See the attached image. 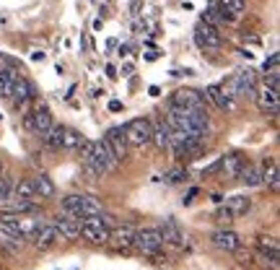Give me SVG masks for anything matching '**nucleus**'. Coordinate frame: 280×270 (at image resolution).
Instances as JSON below:
<instances>
[{
    "label": "nucleus",
    "instance_id": "nucleus-24",
    "mask_svg": "<svg viewBox=\"0 0 280 270\" xmlns=\"http://www.w3.org/2000/svg\"><path fill=\"white\" fill-rule=\"evenodd\" d=\"M11 198L16 200H34V185H31V179H19V185H13V195Z\"/></svg>",
    "mask_w": 280,
    "mask_h": 270
},
{
    "label": "nucleus",
    "instance_id": "nucleus-10",
    "mask_svg": "<svg viewBox=\"0 0 280 270\" xmlns=\"http://www.w3.org/2000/svg\"><path fill=\"white\" fill-rule=\"evenodd\" d=\"M254 99H257V107L264 114H277L280 112V88L262 83L259 91H254Z\"/></svg>",
    "mask_w": 280,
    "mask_h": 270
},
{
    "label": "nucleus",
    "instance_id": "nucleus-38",
    "mask_svg": "<svg viewBox=\"0 0 280 270\" xmlns=\"http://www.w3.org/2000/svg\"><path fill=\"white\" fill-rule=\"evenodd\" d=\"M122 76H132V70H135V63H130V60H127V63H122Z\"/></svg>",
    "mask_w": 280,
    "mask_h": 270
},
{
    "label": "nucleus",
    "instance_id": "nucleus-28",
    "mask_svg": "<svg viewBox=\"0 0 280 270\" xmlns=\"http://www.w3.org/2000/svg\"><path fill=\"white\" fill-rule=\"evenodd\" d=\"M83 141H86V138H83L78 130H73V127H65V130H62V148H78Z\"/></svg>",
    "mask_w": 280,
    "mask_h": 270
},
{
    "label": "nucleus",
    "instance_id": "nucleus-6",
    "mask_svg": "<svg viewBox=\"0 0 280 270\" xmlns=\"http://www.w3.org/2000/svg\"><path fill=\"white\" fill-rule=\"evenodd\" d=\"M132 247L140 254H146V257H159V252L164 249V239H161L159 229H140V231H135Z\"/></svg>",
    "mask_w": 280,
    "mask_h": 270
},
{
    "label": "nucleus",
    "instance_id": "nucleus-16",
    "mask_svg": "<svg viewBox=\"0 0 280 270\" xmlns=\"http://www.w3.org/2000/svg\"><path fill=\"white\" fill-rule=\"evenodd\" d=\"M31 239H34V244H37V249H52L57 242H60V231H57V226H55V223H44V226L34 234V236H31Z\"/></svg>",
    "mask_w": 280,
    "mask_h": 270
},
{
    "label": "nucleus",
    "instance_id": "nucleus-8",
    "mask_svg": "<svg viewBox=\"0 0 280 270\" xmlns=\"http://www.w3.org/2000/svg\"><path fill=\"white\" fill-rule=\"evenodd\" d=\"M228 83H231V91H233L236 99L239 96H254V91H257V73L252 68H241V70H236L228 78Z\"/></svg>",
    "mask_w": 280,
    "mask_h": 270
},
{
    "label": "nucleus",
    "instance_id": "nucleus-39",
    "mask_svg": "<svg viewBox=\"0 0 280 270\" xmlns=\"http://www.w3.org/2000/svg\"><path fill=\"white\" fill-rule=\"evenodd\" d=\"M124 107H122V101L119 99H112V101H109V112H122Z\"/></svg>",
    "mask_w": 280,
    "mask_h": 270
},
{
    "label": "nucleus",
    "instance_id": "nucleus-31",
    "mask_svg": "<svg viewBox=\"0 0 280 270\" xmlns=\"http://www.w3.org/2000/svg\"><path fill=\"white\" fill-rule=\"evenodd\" d=\"M239 177L244 179V185H246V187H259V185H262V172L254 169V167H249V164H246V169H244Z\"/></svg>",
    "mask_w": 280,
    "mask_h": 270
},
{
    "label": "nucleus",
    "instance_id": "nucleus-18",
    "mask_svg": "<svg viewBox=\"0 0 280 270\" xmlns=\"http://www.w3.org/2000/svg\"><path fill=\"white\" fill-rule=\"evenodd\" d=\"M161 239H164V244H174V247H184V234L179 229V223L174 218H166L161 223V229H159Z\"/></svg>",
    "mask_w": 280,
    "mask_h": 270
},
{
    "label": "nucleus",
    "instance_id": "nucleus-26",
    "mask_svg": "<svg viewBox=\"0 0 280 270\" xmlns=\"http://www.w3.org/2000/svg\"><path fill=\"white\" fill-rule=\"evenodd\" d=\"M44 226V221L37 218L34 213H31V218H19V229H21V236H34L39 229Z\"/></svg>",
    "mask_w": 280,
    "mask_h": 270
},
{
    "label": "nucleus",
    "instance_id": "nucleus-5",
    "mask_svg": "<svg viewBox=\"0 0 280 270\" xmlns=\"http://www.w3.org/2000/svg\"><path fill=\"white\" fill-rule=\"evenodd\" d=\"M122 130H124V138H127V146H135V148L148 146L151 135H153V125H151V119H146V117L130 119L127 125H122Z\"/></svg>",
    "mask_w": 280,
    "mask_h": 270
},
{
    "label": "nucleus",
    "instance_id": "nucleus-13",
    "mask_svg": "<svg viewBox=\"0 0 280 270\" xmlns=\"http://www.w3.org/2000/svg\"><path fill=\"white\" fill-rule=\"evenodd\" d=\"M246 156L244 154H239V151H231V154H226V156H221L218 159V172H223L226 177H239L244 169H246Z\"/></svg>",
    "mask_w": 280,
    "mask_h": 270
},
{
    "label": "nucleus",
    "instance_id": "nucleus-11",
    "mask_svg": "<svg viewBox=\"0 0 280 270\" xmlns=\"http://www.w3.org/2000/svg\"><path fill=\"white\" fill-rule=\"evenodd\" d=\"M101 141L106 143L109 151L114 154V159H117V161H122L124 156H127V151H130L127 138H124V130H122V127H109V130H106V135H104Z\"/></svg>",
    "mask_w": 280,
    "mask_h": 270
},
{
    "label": "nucleus",
    "instance_id": "nucleus-37",
    "mask_svg": "<svg viewBox=\"0 0 280 270\" xmlns=\"http://www.w3.org/2000/svg\"><path fill=\"white\" fill-rule=\"evenodd\" d=\"M31 60H34V63H44V60H47V52H42V50H31Z\"/></svg>",
    "mask_w": 280,
    "mask_h": 270
},
{
    "label": "nucleus",
    "instance_id": "nucleus-3",
    "mask_svg": "<svg viewBox=\"0 0 280 270\" xmlns=\"http://www.w3.org/2000/svg\"><path fill=\"white\" fill-rule=\"evenodd\" d=\"M62 213L75 216V218H86V216H99L101 205L91 198V195H68L62 200Z\"/></svg>",
    "mask_w": 280,
    "mask_h": 270
},
{
    "label": "nucleus",
    "instance_id": "nucleus-32",
    "mask_svg": "<svg viewBox=\"0 0 280 270\" xmlns=\"http://www.w3.org/2000/svg\"><path fill=\"white\" fill-rule=\"evenodd\" d=\"M215 3H221V8L231 11L233 16H241V13L246 11V0H215Z\"/></svg>",
    "mask_w": 280,
    "mask_h": 270
},
{
    "label": "nucleus",
    "instance_id": "nucleus-45",
    "mask_svg": "<svg viewBox=\"0 0 280 270\" xmlns=\"http://www.w3.org/2000/svg\"><path fill=\"white\" fill-rule=\"evenodd\" d=\"M0 122H3V114H0Z\"/></svg>",
    "mask_w": 280,
    "mask_h": 270
},
{
    "label": "nucleus",
    "instance_id": "nucleus-36",
    "mask_svg": "<svg viewBox=\"0 0 280 270\" xmlns=\"http://www.w3.org/2000/svg\"><path fill=\"white\" fill-rule=\"evenodd\" d=\"M215 218H218V221H226V223H228V221H233V211H231V208L226 205V208H221V211L215 213Z\"/></svg>",
    "mask_w": 280,
    "mask_h": 270
},
{
    "label": "nucleus",
    "instance_id": "nucleus-22",
    "mask_svg": "<svg viewBox=\"0 0 280 270\" xmlns=\"http://www.w3.org/2000/svg\"><path fill=\"white\" fill-rule=\"evenodd\" d=\"M171 132H174V130L169 127V122H166V119H161V122L153 127L151 141H153L156 146H159V148H169V143H171Z\"/></svg>",
    "mask_w": 280,
    "mask_h": 270
},
{
    "label": "nucleus",
    "instance_id": "nucleus-35",
    "mask_svg": "<svg viewBox=\"0 0 280 270\" xmlns=\"http://www.w3.org/2000/svg\"><path fill=\"white\" fill-rule=\"evenodd\" d=\"M187 179V172L184 169H171L169 172V182H184Z\"/></svg>",
    "mask_w": 280,
    "mask_h": 270
},
{
    "label": "nucleus",
    "instance_id": "nucleus-12",
    "mask_svg": "<svg viewBox=\"0 0 280 270\" xmlns=\"http://www.w3.org/2000/svg\"><path fill=\"white\" fill-rule=\"evenodd\" d=\"M169 107H179V109H205V101H202V94L192 91V88H179L171 96Z\"/></svg>",
    "mask_w": 280,
    "mask_h": 270
},
{
    "label": "nucleus",
    "instance_id": "nucleus-1",
    "mask_svg": "<svg viewBox=\"0 0 280 270\" xmlns=\"http://www.w3.org/2000/svg\"><path fill=\"white\" fill-rule=\"evenodd\" d=\"M166 122H169L171 130L200 132V135H208V127H210L205 109H179V107H169Z\"/></svg>",
    "mask_w": 280,
    "mask_h": 270
},
{
    "label": "nucleus",
    "instance_id": "nucleus-42",
    "mask_svg": "<svg viewBox=\"0 0 280 270\" xmlns=\"http://www.w3.org/2000/svg\"><path fill=\"white\" fill-rule=\"evenodd\" d=\"M106 76H109V78H117L119 73H117V68H114V65H106Z\"/></svg>",
    "mask_w": 280,
    "mask_h": 270
},
{
    "label": "nucleus",
    "instance_id": "nucleus-30",
    "mask_svg": "<svg viewBox=\"0 0 280 270\" xmlns=\"http://www.w3.org/2000/svg\"><path fill=\"white\" fill-rule=\"evenodd\" d=\"M257 249H259V252H267V254H280L277 239H275V236H267V234H262V236L257 239Z\"/></svg>",
    "mask_w": 280,
    "mask_h": 270
},
{
    "label": "nucleus",
    "instance_id": "nucleus-17",
    "mask_svg": "<svg viewBox=\"0 0 280 270\" xmlns=\"http://www.w3.org/2000/svg\"><path fill=\"white\" fill-rule=\"evenodd\" d=\"M205 99H210L215 107L223 109V112H231V109H233V101H236L221 83H218V86H208V88H205Z\"/></svg>",
    "mask_w": 280,
    "mask_h": 270
},
{
    "label": "nucleus",
    "instance_id": "nucleus-21",
    "mask_svg": "<svg viewBox=\"0 0 280 270\" xmlns=\"http://www.w3.org/2000/svg\"><path fill=\"white\" fill-rule=\"evenodd\" d=\"M31 185H34V195L37 198H52L55 195V182L47 174H37V177H31Z\"/></svg>",
    "mask_w": 280,
    "mask_h": 270
},
{
    "label": "nucleus",
    "instance_id": "nucleus-19",
    "mask_svg": "<svg viewBox=\"0 0 280 270\" xmlns=\"http://www.w3.org/2000/svg\"><path fill=\"white\" fill-rule=\"evenodd\" d=\"M34 96V88H31V83L24 78V76H19L13 81V88H11V99L16 101V107H26V101Z\"/></svg>",
    "mask_w": 280,
    "mask_h": 270
},
{
    "label": "nucleus",
    "instance_id": "nucleus-25",
    "mask_svg": "<svg viewBox=\"0 0 280 270\" xmlns=\"http://www.w3.org/2000/svg\"><path fill=\"white\" fill-rule=\"evenodd\" d=\"M226 205L233 211V216H241V213H246L249 208H252V200H249L246 195H231V198L226 200Z\"/></svg>",
    "mask_w": 280,
    "mask_h": 270
},
{
    "label": "nucleus",
    "instance_id": "nucleus-41",
    "mask_svg": "<svg viewBox=\"0 0 280 270\" xmlns=\"http://www.w3.org/2000/svg\"><path fill=\"white\" fill-rule=\"evenodd\" d=\"M117 55H119V57H127V55H130V47H127V44H119Z\"/></svg>",
    "mask_w": 280,
    "mask_h": 270
},
{
    "label": "nucleus",
    "instance_id": "nucleus-40",
    "mask_svg": "<svg viewBox=\"0 0 280 270\" xmlns=\"http://www.w3.org/2000/svg\"><path fill=\"white\" fill-rule=\"evenodd\" d=\"M161 57V50H148L146 52V60H151V63H153V60H159Z\"/></svg>",
    "mask_w": 280,
    "mask_h": 270
},
{
    "label": "nucleus",
    "instance_id": "nucleus-44",
    "mask_svg": "<svg viewBox=\"0 0 280 270\" xmlns=\"http://www.w3.org/2000/svg\"><path fill=\"white\" fill-rule=\"evenodd\" d=\"M0 174H3V164H0Z\"/></svg>",
    "mask_w": 280,
    "mask_h": 270
},
{
    "label": "nucleus",
    "instance_id": "nucleus-43",
    "mask_svg": "<svg viewBox=\"0 0 280 270\" xmlns=\"http://www.w3.org/2000/svg\"><path fill=\"white\" fill-rule=\"evenodd\" d=\"M148 96H161V88L159 86H151L148 88Z\"/></svg>",
    "mask_w": 280,
    "mask_h": 270
},
{
    "label": "nucleus",
    "instance_id": "nucleus-9",
    "mask_svg": "<svg viewBox=\"0 0 280 270\" xmlns=\"http://www.w3.org/2000/svg\"><path fill=\"white\" fill-rule=\"evenodd\" d=\"M195 42L202 50H218L223 44V37H221V32H218V26H213L208 21H200L195 26Z\"/></svg>",
    "mask_w": 280,
    "mask_h": 270
},
{
    "label": "nucleus",
    "instance_id": "nucleus-34",
    "mask_svg": "<svg viewBox=\"0 0 280 270\" xmlns=\"http://www.w3.org/2000/svg\"><path fill=\"white\" fill-rule=\"evenodd\" d=\"M277 63H280V55H277V52H272L267 60H264V65H262V68H264V76H272V73H280V70H277Z\"/></svg>",
    "mask_w": 280,
    "mask_h": 270
},
{
    "label": "nucleus",
    "instance_id": "nucleus-4",
    "mask_svg": "<svg viewBox=\"0 0 280 270\" xmlns=\"http://www.w3.org/2000/svg\"><path fill=\"white\" fill-rule=\"evenodd\" d=\"M109 218H101L99 216H86L81 218V236L91 244H106L109 242Z\"/></svg>",
    "mask_w": 280,
    "mask_h": 270
},
{
    "label": "nucleus",
    "instance_id": "nucleus-7",
    "mask_svg": "<svg viewBox=\"0 0 280 270\" xmlns=\"http://www.w3.org/2000/svg\"><path fill=\"white\" fill-rule=\"evenodd\" d=\"M55 122H52V112L44 107V104H37L34 109H29L24 114V127L29 132H37V135H44Z\"/></svg>",
    "mask_w": 280,
    "mask_h": 270
},
{
    "label": "nucleus",
    "instance_id": "nucleus-23",
    "mask_svg": "<svg viewBox=\"0 0 280 270\" xmlns=\"http://www.w3.org/2000/svg\"><path fill=\"white\" fill-rule=\"evenodd\" d=\"M16 78H19V70L0 68V96H3V99H11V88H13Z\"/></svg>",
    "mask_w": 280,
    "mask_h": 270
},
{
    "label": "nucleus",
    "instance_id": "nucleus-33",
    "mask_svg": "<svg viewBox=\"0 0 280 270\" xmlns=\"http://www.w3.org/2000/svg\"><path fill=\"white\" fill-rule=\"evenodd\" d=\"M13 179L11 177H6V174H0V203H6V200H11V195H13Z\"/></svg>",
    "mask_w": 280,
    "mask_h": 270
},
{
    "label": "nucleus",
    "instance_id": "nucleus-15",
    "mask_svg": "<svg viewBox=\"0 0 280 270\" xmlns=\"http://www.w3.org/2000/svg\"><path fill=\"white\" fill-rule=\"evenodd\" d=\"M55 226L60 231L62 239H68V242H73V239L81 236V218H75V216H68V213H62L55 218Z\"/></svg>",
    "mask_w": 280,
    "mask_h": 270
},
{
    "label": "nucleus",
    "instance_id": "nucleus-14",
    "mask_svg": "<svg viewBox=\"0 0 280 270\" xmlns=\"http://www.w3.org/2000/svg\"><path fill=\"white\" fill-rule=\"evenodd\" d=\"M210 242H213L218 249H223V252H239L241 236H239L236 231H231V229H218V231L210 236Z\"/></svg>",
    "mask_w": 280,
    "mask_h": 270
},
{
    "label": "nucleus",
    "instance_id": "nucleus-2",
    "mask_svg": "<svg viewBox=\"0 0 280 270\" xmlns=\"http://www.w3.org/2000/svg\"><path fill=\"white\" fill-rule=\"evenodd\" d=\"M83 164H86V169H88L93 177L112 174V172H117V167H119V161H117V159H114V154L106 148V143H104V141H93L91 156H88Z\"/></svg>",
    "mask_w": 280,
    "mask_h": 270
},
{
    "label": "nucleus",
    "instance_id": "nucleus-29",
    "mask_svg": "<svg viewBox=\"0 0 280 270\" xmlns=\"http://www.w3.org/2000/svg\"><path fill=\"white\" fill-rule=\"evenodd\" d=\"M62 130H65V125H52L50 130L44 132V141L50 148H62Z\"/></svg>",
    "mask_w": 280,
    "mask_h": 270
},
{
    "label": "nucleus",
    "instance_id": "nucleus-20",
    "mask_svg": "<svg viewBox=\"0 0 280 270\" xmlns=\"http://www.w3.org/2000/svg\"><path fill=\"white\" fill-rule=\"evenodd\" d=\"M135 231L137 229H132V226H119V229H114V231H109V242H112L117 249H130L132 247V239H135Z\"/></svg>",
    "mask_w": 280,
    "mask_h": 270
},
{
    "label": "nucleus",
    "instance_id": "nucleus-27",
    "mask_svg": "<svg viewBox=\"0 0 280 270\" xmlns=\"http://www.w3.org/2000/svg\"><path fill=\"white\" fill-rule=\"evenodd\" d=\"M280 182V172H277V164L275 161H264V172H262V185H270L272 190H277Z\"/></svg>",
    "mask_w": 280,
    "mask_h": 270
}]
</instances>
